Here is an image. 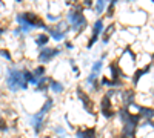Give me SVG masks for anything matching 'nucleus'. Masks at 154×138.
<instances>
[{
  "label": "nucleus",
  "mask_w": 154,
  "mask_h": 138,
  "mask_svg": "<svg viewBox=\"0 0 154 138\" xmlns=\"http://www.w3.org/2000/svg\"><path fill=\"white\" fill-rule=\"evenodd\" d=\"M6 84H8V89L16 92L17 89H26L28 83L26 80L23 78V72L17 68H9L6 72Z\"/></svg>",
  "instance_id": "f257e3e1"
},
{
  "label": "nucleus",
  "mask_w": 154,
  "mask_h": 138,
  "mask_svg": "<svg viewBox=\"0 0 154 138\" xmlns=\"http://www.w3.org/2000/svg\"><path fill=\"white\" fill-rule=\"evenodd\" d=\"M68 22H69V25L72 26V29L75 32H80L82 29H85L86 23H88L86 17L82 14V12H75V11L68 12Z\"/></svg>",
  "instance_id": "f03ea898"
},
{
  "label": "nucleus",
  "mask_w": 154,
  "mask_h": 138,
  "mask_svg": "<svg viewBox=\"0 0 154 138\" xmlns=\"http://www.w3.org/2000/svg\"><path fill=\"white\" fill-rule=\"evenodd\" d=\"M62 51L59 48H45V49H42L40 52H38V55H37V58H38V61L40 63H49L53 58H56L59 54H60Z\"/></svg>",
  "instance_id": "7ed1b4c3"
},
{
  "label": "nucleus",
  "mask_w": 154,
  "mask_h": 138,
  "mask_svg": "<svg viewBox=\"0 0 154 138\" xmlns=\"http://www.w3.org/2000/svg\"><path fill=\"white\" fill-rule=\"evenodd\" d=\"M46 114H48V112H45L43 109H40L35 115L31 117V126L34 128V134H35V135L40 134L43 124H45V117H46Z\"/></svg>",
  "instance_id": "20e7f679"
},
{
  "label": "nucleus",
  "mask_w": 154,
  "mask_h": 138,
  "mask_svg": "<svg viewBox=\"0 0 154 138\" xmlns=\"http://www.w3.org/2000/svg\"><path fill=\"white\" fill-rule=\"evenodd\" d=\"M100 112H102V115H103L105 118H112L114 117V109H112V103H111V100H109V97H102V100H100Z\"/></svg>",
  "instance_id": "39448f33"
},
{
  "label": "nucleus",
  "mask_w": 154,
  "mask_h": 138,
  "mask_svg": "<svg viewBox=\"0 0 154 138\" xmlns=\"http://www.w3.org/2000/svg\"><path fill=\"white\" fill-rule=\"evenodd\" d=\"M77 97L80 98V101H82L83 107L86 109V112H89V114H94V103H93V100H91V97H89L88 94L83 92L82 87H77Z\"/></svg>",
  "instance_id": "423d86ee"
},
{
  "label": "nucleus",
  "mask_w": 154,
  "mask_h": 138,
  "mask_svg": "<svg viewBox=\"0 0 154 138\" xmlns=\"http://www.w3.org/2000/svg\"><path fill=\"white\" fill-rule=\"evenodd\" d=\"M75 138H97L96 128H86L75 132Z\"/></svg>",
  "instance_id": "0eeeda50"
},
{
  "label": "nucleus",
  "mask_w": 154,
  "mask_h": 138,
  "mask_svg": "<svg viewBox=\"0 0 154 138\" xmlns=\"http://www.w3.org/2000/svg\"><path fill=\"white\" fill-rule=\"evenodd\" d=\"M46 31H48V35H51V39H54L56 42H60V40L65 39V32L57 29L56 26H51V28L46 26Z\"/></svg>",
  "instance_id": "6e6552de"
},
{
  "label": "nucleus",
  "mask_w": 154,
  "mask_h": 138,
  "mask_svg": "<svg viewBox=\"0 0 154 138\" xmlns=\"http://www.w3.org/2000/svg\"><path fill=\"white\" fill-rule=\"evenodd\" d=\"M109 74H111V81H116V80H119L120 77H123L122 75V71L117 65V61H112V63L109 65Z\"/></svg>",
  "instance_id": "1a4fd4ad"
},
{
  "label": "nucleus",
  "mask_w": 154,
  "mask_h": 138,
  "mask_svg": "<svg viewBox=\"0 0 154 138\" xmlns=\"http://www.w3.org/2000/svg\"><path fill=\"white\" fill-rule=\"evenodd\" d=\"M134 91L133 89H123V92H122V101H123V104L128 107V106H131L134 101Z\"/></svg>",
  "instance_id": "9d476101"
},
{
  "label": "nucleus",
  "mask_w": 154,
  "mask_h": 138,
  "mask_svg": "<svg viewBox=\"0 0 154 138\" xmlns=\"http://www.w3.org/2000/svg\"><path fill=\"white\" fill-rule=\"evenodd\" d=\"M49 81H51V78L49 77H42V78H38L37 80V84H35V91H46V89H49Z\"/></svg>",
  "instance_id": "9b49d317"
},
{
  "label": "nucleus",
  "mask_w": 154,
  "mask_h": 138,
  "mask_svg": "<svg viewBox=\"0 0 154 138\" xmlns=\"http://www.w3.org/2000/svg\"><path fill=\"white\" fill-rule=\"evenodd\" d=\"M139 115L140 117H145L146 120H151V118H154V109H151V107H145V106H139Z\"/></svg>",
  "instance_id": "f8f14e48"
},
{
  "label": "nucleus",
  "mask_w": 154,
  "mask_h": 138,
  "mask_svg": "<svg viewBox=\"0 0 154 138\" xmlns=\"http://www.w3.org/2000/svg\"><path fill=\"white\" fill-rule=\"evenodd\" d=\"M103 31H105V28H103V20L102 19H97L96 22H94V25H93V35H100V34H103Z\"/></svg>",
  "instance_id": "ddd939ff"
},
{
  "label": "nucleus",
  "mask_w": 154,
  "mask_h": 138,
  "mask_svg": "<svg viewBox=\"0 0 154 138\" xmlns=\"http://www.w3.org/2000/svg\"><path fill=\"white\" fill-rule=\"evenodd\" d=\"M49 89L53 91V92H56V94H60V92H63V84L60 83V81H57V80H53L51 78V81H49Z\"/></svg>",
  "instance_id": "4468645a"
},
{
  "label": "nucleus",
  "mask_w": 154,
  "mask_h": 138,
  "mask_svg": "<svg viewBox=\"0 0 154 138\" xmlns=\"http://www.w3.org/2000/svg\"><path fill=\"white\" fill-rule=\"evenodd\" d=\"M35 45L37 46H45L48 42H49V35L48 34H38L37 37H35Z\"/></svg>",
  "instance_id": "2eb2a0df"
},
{
  "label": "nucleus",
  "mask_w": 154,
  "mask_h": 138,
  "mask_svg": "<svg viewBox=\"0 0 154 138\" xmlns=\"http://www.w3.org/2000/svg\"><path fill=\"white\" fill-rule=\"evenodd\" d=\"M149 71V66H145L143 69H137L136 72H134V77H133V83L134 84H137L139 83V80H140V77H142L143 74H146Z\"/></svg>",
  "instance_id": "dca6fc26"
},
{
  "label": "nucleus",
  "mask_w": 154,
  "mask_h": 138,
  "mask_svg": "<svg viewBox=\"0 0 154 138\" xmlns=\"http://www.w3.org/2000/svg\"><path fill=\"white\" fill-rule=\"evenodd\" d=\"M112 31H114V25H109V26L103 31V39H102V42L108 43V42H109V35L112 34Z\"/></svg>",
  "instance_id": "f3484780"
},
{
  "label": "nucleus",
  "mask_w": 154,
  "mask_h": 138,
  "mask_svg": "<svg viewBox=\"0 0 154 138\" xmlns=\"http://www.w3.org/2000/svg\"><path fill=\"white\" fill-rule=\"evenodd\" d=\"M32 74H34V77L38 80V78H42V77H45V68L43 66H37L34 71H32Z\"/></svg>",
  "instance_id": "a211bd4d"
},
{
  "label": "nucleus",
  "mask_w": 154,
  "mask_h": 138,
  "mask_svg": "<svg viewBox=\"0 0 154 138\" xmlns=\"http://www.w3.org/2000/svg\"><path fill=\"white\" fill-rule=\"evenodd\" d=\"M102 66H103V60H97L96 63L93 65V71H91V74H94V75H97L99 72H100V69H102Z\"/></svg>",
  "instance_id": "6ab92c4d"
},
{
  "label": "nucleus",
  "mask_w": 154,
  "mask_h": 138,
  "mask_svg": "<svg viewBox=\"0 0 154 138\" xmlns=\"http://www.w3.org/2000/svg\"><path fill=\"white\" fill-rule=\"evenodd\" d=\"M105 6H106V2H103V0L97 2V3H96V14H102V12H103V9H105Z\"/></svg>",
  "instance_id": "aec40b11"
},
{
  "label": "nucleus",
  "mask_w": 154,
  "mask_h": 138,
  "mask_svg": "<svg viewBox=\"0 0 154 138\" xmlns=\"http://www.w3.org/2000/svg\"><path fill=\"white\" fill-rule=\"evenodd\" d=\"M9 128H8V124H6V120L3 117H0V132H6Z\"/></svg>",
  "instance_id": "412c9836"
},
{
  "label": "nucleus",
  "mask_w": 154,
  "mask_h": 138,
  "mask_svg": "<svg viewBox=\"0 0 154 138\" xmlns=\"http://www.w3.org/2000/svg\"><path fill=\"white\" fill-rule=\"evenodd\" d=\"M0 57H5L6 60H12V55L6 51V49H0Z\"/></svg>",
  "instance_id": "4be33fe9"
},
{
  "label": "nucleus",
  "mask_w": 154,
  "mask_h": 138,
  "mask_svg": "<svg viewBox=\"0 0 154 138\" xmlns=\"http://www.w3.org/2000/svg\"><path fill=\"white\" fill-rule=\"evenodd\" d=\"M96 80H97V75H94V74H89L88 77H86V84H93Z\"/></svg>",
  "instance_id": "5701e85b"
},
{
  "label": "nucleus",
  "mask_w": 154,
  "mask_h": 138,
  "mask_svg": "<svg viewBox=\"0 0 154 138\" xmlns=\"http://www.w3.org/2000/svg\"><path fill=\"white\" fill-rule=\"evenodd\" d=\"M116 3H117V2H111L109 3V6H108V17H112V12H114V6H116Z\"/></svg>",
  "instance_id": "b1692460"
},
{
  "label": "nucleus",
  "mask_w": 154,
  "mask_h": 138,
  "mask_svg": "<svg viewBox=\"0 0 154 138\" xmlns=\"http://www.w3.org/2000/svg\"><path fill=\"white\" fill-rule=\"evenodd\" d=\"M93 89H94V91H96V92H99V91H100V89H102V84H100V83H99V81H97V80H96V81H94V83H93Z\"/></svg>",
  "instance_id": "393cba45"
},
{
  "label": "nucleus",
  "mask_w": 154,
  "mask_h": 138,
  "mask_svg": "<svg viewBox=\"0 0 154 138\" xmlns=\"http://www.w3.org/2000/svg\"><path fill=\"white\" fill-rule=\"evenodd\" d=\"M82 5H83V8H91V6H93L94 3L91 2V0H86V2H83Z\"/></svg>",
  "instance_id": "a878e982"
},
{
  "label": "nucleus",
  "mask_w": 154,
  "mask_h": 138,
  "mask_svg": "<svg viewBox=\"0 0 154 138\" xmlns=\"http://www.w3.org/2000/svg\"><path fill=\"white\" fill-rule=\"evenodd\" d=\"M48 20L56 22V20H59V16H51V14H48Z\"/></svg>",
  "instance_id": "bb28decb"
},
{
  "label": "nucleus",
  "mask_w": 154,
  "mask_h": 138,
  "mask_svg": "<svg viewBox=\"0 0 154 138\" xmlns=\"http://www.w3.org/2000/svg\"><path fill=\"white\" fill-rule=\"evenodd\" d=\"M56 132H57V134H65V131H63L62 128H56Z\"/></svg>",
  "instance_id": "cd10ccee"
},
{
  "label": "nucleus",
  "mask_w": 154,
  "mask_h": 138,
  "mask_svg": "<svg viewBox=\"0 0 154 138\" xmlns=\"http://www.w3.org/2000/svg\"><path fill=\"white\" fill-rule=\"evenodd\" d=\"M65 46H66L68 49H72V43H71V42H66V43H65Z\"/></svg>",
  "instance_id": "c85d7f7f"
},
{
  "label": "nucleus",
  "mask_w": 154,
  "mask_h": 138,
  "mask_svg": "<svg viewBox=\"0 0 154 138\" xmlns=\"http://www.w3.org/2000/svg\"><path fill=\"white\" fill-rule=\"evenodd\" d=\"M3 32H5V29H3V28H0V35H2Z\"/></svg>",
  "instance_id": "c756f323"
},
{
  "label": "nucleus",
  "mask_w": 154,
  "mask_h": 138,
  "mask_svg": "<svg viewBox=\"0 0 154 138\" xmlns=\"http://www.w3.org/2000/svg\"><path fill=\"white\" fill-rule=\"evenodd\" d=\"M117 138H128V137H125V135H119Z\"/></svg>",
  "instance_id": "7c9ffc66"
},
{
  "label": "nucleus",
  "mask_w": 154,
  "mask_h": 138,
  "mask_svg": "<svg viewBox=\"0 0 154 138\" xmlns=\"http://www.w3.org/2000/svg\"><path fill=\"white\" fill-rule=\"evenodd\" d=\"M45 138H51V137H45Z\"/></svg>",
  "instance_id": "2f4dec72"
},
{
  "label": "nucleus",
  "mask_w": 154,
  "mask_h": 138,
  "mask_svg": "<svg viewBox=\"0 0 154 138\" xmlns=\"http://www.w3.org/2000/svg\"><path fill=\"white\" fill-rule=\"evenodd\" d=\"M152 57H154V55H152Z\"/></svg>",
  "instance_id": "473e14b6"
}]
</instances>
